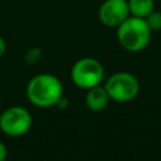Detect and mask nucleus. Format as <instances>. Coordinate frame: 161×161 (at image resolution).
<instances>
[{
	"mask_svg": "<svg viewBox=\"0 0 161 161\" xmlns=\"http://www.w3.org/2000/svg\"><path fill=\"white\" fill-rule=\"evenodd\" d=\"M26 97L31 104L39 108L55 107L63 94L62 80L50 73H39L34 75L26 86Z\"/></svg>",
	"mask_w": 161,
	"mask_h": 161,
	"instance_id": "obj_1",
	"label": "nucleus"
},
{
	"mask_svg": "<svg viewBox=\"0 0 161 161\" xmlns=\"http://www.w3.org/2000/svg\"><path fill=\"white\" fill-rule=\"evenodd\" d=\"M151 33L145 19L132 15L116 28V36L119 45L131 53L143 50L150 44Z\"/></svg>",
	"mask_w": 161,
	"mask_h": 161,
	"instance_id": "obj_2",
	"label": "nucleus"
},
{
	"mask_svg": "<svg viewBox=\"0 0 161 161\" xmlns=\"http://www.w3.org/2000/svg\"><path fill=\"white\" fill-rule=\"evenodd\" d=\"M72 82L82 89L99 86L104 78V68L99 60L92 57L78 59L70 69Z\"/></svg>",
	"mask_w": 161,
	"mask_h": 161,
	"instance_id": "obj_3",
	"label": "nucleus"
},
{
	"mask_svg": "<svg viewBox=\"0 0 161 161\" xmlns=\"http://www.w3.org/2000/svg\"><path fill=\"white\" fill-rule=\"evenodd\" d=\"M104 88L109 99L117 103H127L137 97L140 92V82L128 72H117L106 80Z\"/></svg>",
	"mask_w": 161,
	"mask_h": 161,
	"instance_id": "obj_4",
	"label": "nucleus"
},
{
	"mask_svg": "<svg viewBox=\"0 0 161 161\" xmlns=\"http://www.w3.org/2000/svg\"><path fill=\"white\" fill-rule=\"evenodd\" d=\"M33 125L31 113L21 106H11L0 113V130L9 137H20L28 133Z\"/></svg>",
	"mask_w": 161,
	"mask_h": 161,
	"instance_id": "obj_5",
	"label": "nucleus"
},
{
	"mask_svg": "<svg viewBox=\"0 0 161 161\" xmlns=\"http://www.w3.org/2000/svg\"><path fill=\"white\" fill-rule=\"evenodd\" d=\"M130 16L127 0H104L98 9V19L107 28H117Z\"/></svg>",
	"mask_w": 161,
	"mask_h": 161,
	"instance_id": "obj_6",
	"label": "nucleus"
},
{
	"mask_svg": "<svg viewBox=\"0 0 161 161\" xmlns=\"http://www.w3.org/2000/svg\"><path fill=\"white\" fill-rule=\"evenodd\" d=\"M86 106L92 112H101L103 111L109 101L108 93L104 88V86H96L89 89H87L86 94Z\"/></svg>",
	"mask_w": 161,
	"mask_h": 161,
	"instance_id": "obj_7",
	"label": "nucleus"
},
{
	"mask_svg": "<svg viewBox=\"0 0 161 161\" xmlns=\"http://www.w3.org/2000/svg\"><path fill=\"white\" fill-rule=\"evenodd\" d=\"M130 15L145 19L152 10H155L153 0H127Z\"/></svg>",
	"mask_w": 161,
	"mask_h": 161,
	"instance_id": "obj_8",
	"label": "nucleus"
},
{
	"mask_svg": "<svg viewBox=\"0 0 161 161\" xmlns=\"http://www.w3.org/2000/svg\"><path fill=\"white\" fill-rule=\"evenodd\" d=\"M43 58V50L38 47H31L29 48L26 52H25V55H24V60L26 64H30V65H35L38 64Z\"/></svg>",
	"mask_w": 161,
	"mask_h": 161,
	"instance_id": "obj_9",
	"label": "nucleus"
},
{
	"mask_svg": "<svg viewBox=\"0 0 161 161\" xmlns=\"http://www.w3.org/2000/svg\"><path fill=\"white\" fill-rule=\"evenodd\" d=\"M148 28L151 31H158L161 30V10H152L146 18H145Z\"/></svg>",
	"mask_w": 161,
	"mask_h": 161,
	"instance_id": "obj_10",
	"label": "nucleus"
},
{
	"mask_svg": "<svg viewBox=\"0 0 161 161\" xmlns=\"http://www.w3.org/2000/svg\"><path fill=\"white\" fill-rule=\"evenodd\" d=\"M68 106H69V101H68V98H67L65 96H62L60 99H59V101L57 102V104H55V107H58V108H60V109H65Z\"/></svg>",
	"mask_w": 161,
	"mask_h": 161,
	"instance_id": "obj_11",
	"label": "nucleus"
},
{
	"mask_svg": "<svg viewBox=\"0 0 161 161\" xmlns=\"http://www.w3.org/2000/svg\"><path fill=\"white\" fill-rule=\"evenodd\" d=\"M8 157V148L6 146L0 141V161H5Z\"/></svg>",
	"mask_w": 161,
	"mask_h": 161,
	"instance_id": "obj_12",
	"label": "nucleus"
},
{
	"mask_svg": "<svg viewBox=\"0 0 161 161\" xmlns=\"http://www.w3.org/2000/svg\"><path fill=\"white\" fill-rule=\"evenodd\" d=\"M5 52H6V43H5L4 38L0 35V58L5 54Z\"/></svg>",
	"mask_w": 161,
	"mask_h": 161,
	"instance_id": "obj_13",
	"label": "nucleus"
}]
</instances>
